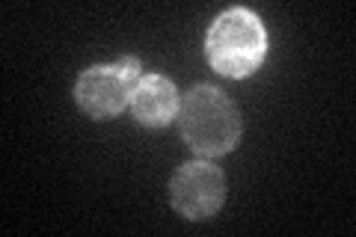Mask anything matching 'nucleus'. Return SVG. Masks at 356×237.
Returning <instances> with one entry per match:
<instances>
[{
  "instance_id": "f257e3e1",
  "label": "nucleus",
  "mask_w": 356,
  "mask_h": 237,
  "mask_svg": "<svg viewBox=\"0 0 356 237\" xmlns=\"http://www.w3.org/2000/svg\"><path fill=\"white\" fill-rule=\"evenodd\" d=\"M184 142L202 157L229 154L241 140V116L217 86H193L178 107Z\"/></svg>"
},
{
  "instance_id": "f03ea898",
  "label": "nucleus",
  "mask_w": 356,
  "mask_h": 237,
  "mask_svg": "<svg viewBox=\"0 0 356 237\" xmlns=\"http://www.w3.org/2000/svg\"><path fill=\"white\" fill-rule=\"evenodd\" d=\"M205 54L211 69L222 77H247L264 63L267 33L261 18L250 9H229L208 30Z\"/></svg>"
},
{
  "instance_id": "20e7f679",
  "label": "nucleus",
  "mask_w": 356,
  "mask_h": 237,
  "mask_svg": "<svg viewBox=\"0 0 356 237\" xmlns=\"http://www.w3.org/2000/svg\"><path fill=\"white\" fill-rule=\"evenodd\" d=\"M172 208L187 220H205L217 213L226 199V175L208 161L184 163L172 175Z\"/></svg>"
},
{
  "instance_id": "7ed1b4c3",
  "label": "nucleus",
  "mask_w": 356,
  "mask_h": 237,
  "mask_svg": "<svg viewBox=\"0 0 356 237\" xmlns=\"http://www.w3.org/2000/svg\"><path fill=\"white\" fill-rule=\"evenodd\" d=\"M140 83V60L122 56L113 65H92L77 77L74 101L92 119H113L125 110L134 95V86Z\"/></svg>"
},
{
  "instance_id": "39448f33",
  "label": "nucleus",
  "mask_w": 356,
  "mask_h": 237,
  "mask_svg": "<svg viewBox=\"0 0 356 237\" xmlns=\"http://www.w3.org/2000/svg\"><path fill=\"white\" fill-rule=\"evenodd\" d=\"M131 113L134 119L149 128L170 125L178 113V92L172 81H166L161 74L140 77V83L134 86V95H131Z\"/></svg>"
}]
</instances>
